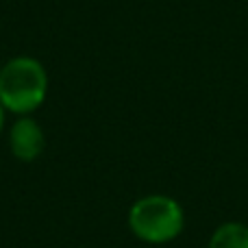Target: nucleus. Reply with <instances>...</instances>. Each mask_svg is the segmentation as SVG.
<instances>
[{
    "instance_id": "obj_1",
    "label": "nucleus",
    "mask_w": 248,
    "mask_h": 248,
    "mask_svg": "<svg viewBox=\"0 0 248 248\" xmlns=\"http://www.w3.org/2000/svg\"><path fill=\"white\" fill-rule=\"evenodd\" d=\"M48 94V72L35 57H13L0 70V105L16 116L39 109Z\"/></svg>"
},
{
    "instance_id": "obj_2",
    "label": "nucleus",
    "mask_w": 248,
    "mask_h": 248,
    "mask_svg": "<svg viewBox=\"0 0 248 248\" xmlns=\"http://www.w3.org/2000/svg\"><path fill=\"white\" fill-rule=\"evenodd\" d=\"M128 229L146 244H168L185 229V211L179 201L166 194H148L128 209Z\"/></svg>"
},
{
    "instance_id": "obj_3",
    "label": "nucleus",
    "mask_w": 248,
    "mask_h": 248,
    "mask_svg": "<svg viewBox=\"0 0 248 248\" xmlns=\"http://www.w3.org/2000/svg\"><path fill=\"white\" fill-rule=\"evenodd\" d=\"M9 148L16 159L31 163L46 148V135L33 118L22 116L9 131Z\"/></svg>"
},
{
    "instance_id": "obj_4",
    "label": "nucleus",
    "mask_w": 248,
    "mask_h": 248,
    "mask_svg": "<svg viewBox=\"0 0 248 248\" xmlns=\"http://www.w3.org/2000/svg\"><path fill=\"white\" fill-rule=\"evenodd\" d=\"M207 248H248V224L224 222L211 233Z\"/></svg>"
},
{
    "instance_id": "obj_5",
    "label": "nucleus",
    "mask_w": 248,
    "mask_h": 248,
    "mask_svg": "<svg viewBox=\"0 0 248 248\" xmlns=\"http://www.w3.org/2000/svg\"><path fill=\"white\" fill-rule=\"evenodd\" d=\"M2 124H4V107L0 105V131H2Z\"/></svg>"
}]
</instances>
